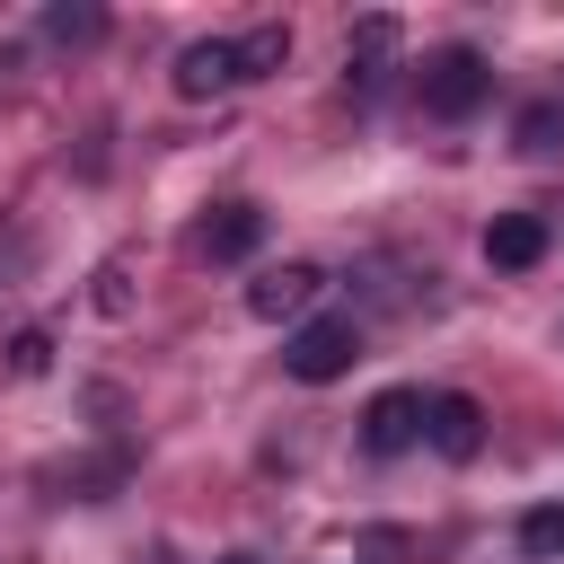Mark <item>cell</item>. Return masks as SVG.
<instances>
[{"mask_svg": "<svg viewBox=\"0 0 564 564\" xmlns=\"http://www.w3.org/2000/svg\"><path fill=\"white\" fill-rule=\"evenodd\" d=\"M282 62H291V26L282 18H264L256 35H238V79H273Z\"/></svg>", "mask_w": 564, "mask_h": 564, "instance_id": "cell-9", "label": "cell"}, {"mask_svg": "<svg viewBox=\"0 0 564 564\" xmlns=\"http://www.w3.org/2000/svg\"><path fill=\"white\" fill-rule=\"evenodd\" d=\"M97 308H106V317H123V308H132V264H123V256H115V264H97Z\"/></svg>", "mask_w": 564, "mask_h": 564, "instance_id": "cell-14", "label": "cell"}, {"mask_svg": "<svg viewBox=\"0 0 564 564\" xmlns=\"http://www.w3.org/2000/svg\"><path fill=\"white\" fill-rule=\"evenodd\" d=\"M520 546H529L538 564H555V555H564V502H538V511H520Z\"/></svg>", "mask_w": 564, "mask_h": 564, "instance_id": "cell-10", "label": "cell"}, {"mask_svg": "<svg viewBox=\"0 0 564 564\" xmlns=\"http://www.w3.org/2000/svg\"><path fill=\"white\" fill-rule=\"evenodd\" d=\"M423 441V397L414 388H379L370 405H361V449L370 458H405Z\"/></svg>", "mask_w": 564, "mask_h": 564, "instance_id": "cell-4", "label": "cell"}, {"mask_svg": "<svg viewBox=\"0 0 564 564\" xmlns=\"http://www.w3.org/2000/svg\"><path fill=\"white\" fill-rule=\"evenodd\" d=\"M194 247H203L212 264H238V256H256V247H264V212H256V203H220V212H203Z\"/></svg>", "mask_w": 564, "mask_h": 564, "instance_id": "cell-8", "label": "cell"}, {"mask_svg": "<svg viewBox=\"0 0 564 564\" xmlns=\"http://www.w3.org/2000/svg\"><path fill=\"white\" fill-rule=\"evenodd\" d=\"M520 150H529V159L564 150V106H529V115H520Z\"/></svg>", "mask_w": 564, "mask_h": 564, "instance_id": "cell-13", "label": "cell"}, {"mask_svg": "<svg viewBox=\"0 0 564 564\" xmlns=\"http://www.w3.org/2000/svg\"><path fill=\"white\" fill-rule=\"evenodd\" d=\"M546 256V212H494L485 220V264L494 273H529Z\"/></svg>", "mask_w": 564, "mask_h": 564, "instance_id": "cell-7", "label": "cell"}, {"mask_svg": "<svg viewBox=\"0 0 564 564\" xmlns=\"http://www.w3.org/2000/svg\"><path fill=\"white\" fill-rule=\"evenodd\" d=\"M229 88H238V44L229 35H203V44L176 53V97L203 106V97H229Z\"/></svg>", "mask_w": 564, "mask_h": 564, "instance_id": "cell-6", "label": "cell"}, {"mask_svg": "<svg viewBox=\"0 0 564 564\" xmlns=\"http://www.w3.org/2000/svg\"><path fill=\"white\" fill-rule=\"evenodd\" d=\"M388 44H397V18H361V26H352V53H361V62H352V79H361V88H370V79H379V70H370V62H379V53H388Z\"/></svg>", "mask_w": 564, "mask_h": 564, "instance_id": "cell-12", "label": "cell"}, {"mask_svg": "<svg viewBox=\"0 0 564 564\" xmlns=\"http://www.w3.org/2000/svg\"><path fill=\"white\" fill-rule=\"evenodd\" d=\"M44 35H62V44H88V35H97V9H53V18H44Z\"/></svg>", "mask_w": 564, "mask_h": 564, "instance_id": "cell-15", "label": "cell"}, {"mask_svg": "<svg viewBox=\"0 0 564 564\" xmlns=\"http://www.w3.org/2000/svg\"><path fill=\"white\" fill-rule=\"evenodd\" d=\"M44 370H53V335L44 326H18L9 335V379H44Z\"/></svg>", "mask_w": 564, "mask_h": 564, "instance_id": "cell-11", "label": "cell"}, {"mask_svg": "<svg viewBox=\"0 0 564 564\" xmlns=\"http://www.w3.org/2000/svg\"><path fill=\"white\" fill-rule=\"evenodd\" d=\"M317 291H326V273H317L308 256H291V264H264V273L247 282V308H256L264 326H291V317L317 308Z\"/></svg>", "mask_w": 564, "mask_h": 564, "instance_id": "cell-3", "label": "cell"}, {"mask_svg": "<svg viewBox=\"0 0 564 564\" xmlns=\"http://www.w3.org/2000/svg\"><path fill=\"white\" fill-rule=\"evenodd\" d=\"M423 441H432L441 458H476V449H485V405H476L467 388L423 397Z\"/></svg>", "mask_w": 564, "mask_h": 564, "instance_id": "cell-5", "label": "cell"}, {"mask_svg": "<svg viewBox=\"0 0 564 564\" xmlns=\"http://www.w3.org/2000/svg\"><path fill=\"white\" fill-rule=\"evenodd\" d=\"M485 97H494V70H485V53H476V44H449V53H432V62H423V115L458 123V115H476Z\"/></svg>", "mask_w": 564, "mask_h": 564, "instance_id": "cell-2", "label": "cell"}, {"mask_svg": "<svg viewBox=\"0 0 564 564\" xmlns=\"http://www.w3.org/2000/svg\"><path fill=\"white\" fill-rule=\"evenodd\" d=\"M220 564H256V555H220Z\"/></svg>", "mask_w": 564, "mask_h": 564, "instance_id": "cell-16", "label": "cell"}, {"mask_svg": "<svg viewBox=\"0 0 564 564\" xmlns=\"http://www.w3.org/2000/svg\"><path fill=\"white\" fill-rule=\"evenodd\" d=\"M361 361V326L352 317H308V326H291V344H282V370L300 379V388H326V379H344Z\"/></svg>", "mask_w": 564, "mask_h": 564, "instance_id": "cell-1", "label": "cell"}]
</instances>
